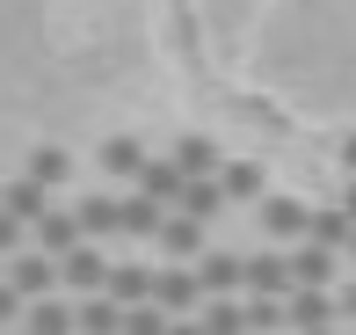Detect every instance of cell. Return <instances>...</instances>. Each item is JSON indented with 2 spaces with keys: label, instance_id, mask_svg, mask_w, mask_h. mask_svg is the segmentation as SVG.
I'll use <instances>...</instances> for the list:
<instances>
[{
  "label": "cell",
  "instance_id": "1",
  "mask_svg": "<svg viewBox=\"0 0 356 335\" xmlns=\"http://www.w3.org/2000/svg\"><path fill=\"white\" fill-rule=\"evenodd\" d=\"M0 277L15 284V292L22 299H44V292H66V284H58V255H44L37 241H29L22 255H8V270H0Z\"/></svg>",
  "mask_w": 356,
  "mask_h": 335
},
{
  "label": "cell",
  "instance_id": "2",
  "mask_svg": "<svg viewBox=\"0 0 356 335\" xmlns=\"http://www.w3.org/2000/svg\"><path fill=\"white\" fill-rule=\"evenodd\" d=\"M153 299L168 313H204V277H197V263H168V270H153Z\"/></svg>",
  "mask_w": 356,
  "mask_h": 335
},
{
  "label": "cell",
  "instance_id": "3",
  "mask_svg": "<svg viewBox=\"0 0 356 335\" xmlns=\"http://www.w3.org/2000/svg\"><path fill=\"white\" fill-rule=\"evenodd\" d=\"M109 270H117V263H109L95 241H80V248L58 255V284H66V292H102V284H109Z\"/></svg>",
  "mask_w": 356,
  "mask_h": 335
},
{
  "label": "cell",
  "instance_id": "4",
  "mask_svg": "<svg viewBox=\"0 0 356 335\" xmlns=\"http://www.w3.org/2000/svg\"><path fill=\"white\" fill-rule=\"evenodd\" d=\"M254 226H262L269 241L298 248V241H305V226H313V212H305V204H291V197H262V204H254Z\"/></svg>",
  "mask_w": 356,
  "mask_h": 335
},
{
  "label": "cell",
  "instance_id": "5",
  "mask_svg": "<svg viewBox=\"0 0 356 335\" xmlns=\"http://www.w3.org/2000/svg\"><path fill=\"white\" fill-rule=\"evenodd\" d=\"M248 292H298V277H291V248L284 241H269V248H254L248 255Z\"/></svg>",
  "mask_w": 356,
  "mask_h": 335
},
{
  "label": "cell",
  "instance_id": "6",
  "mask_svg": "<svg viewBox=\"0 0 356 335\" xmlns=\"http://www.w3.org/2000/svg\"><path fill=\"white\" fill-rule=\"evenodd\" d=\"M298 328H342V299H334L327 284H298V292H291V335Z\"/></svg>",
  "mask_w": 356,
  "mask_h": 335
},
{
  "label": "cell",
  "instance_id": "7",
  "mask_svg": "<svg viewBox=\"0 0 356 335\" xmlns=\"http://www.w3.org/2000/svg\"><path fill=\"white\" fill-rule=\"evenodd\" d=\"M160 248H168V263H197V255L211 248V241H204V219L175 204V212H168V226H160Z\"/></svg>",
  "mask_w": 356,
  "mask_h": 335
},
{
  "label": "cell",
  "instance_id": "8",
  "mask_svg": "<svg viewBox=\"0 0 356 335\" xmlns=\"http://www.w3.org/2000/svg\"><path fill=\"white\" fill-rule=\"evenodd\" d=\"M197 277H204V292H248V255L204 248V255H197Z\"/></svg>",
  "mask_w": 356,
  "mask_h": 335
},
{
  "label": "cell",
  "instance_id": "9",
  "mask_svg": "<svg viewBox=\"0 0 356 335\" xmlns=\"http://www.w3.org/2000/svg\"><path fill=\"white\" fill-rule=\"evenodd\" d=\"M138 189H145V197H160V204L175 212V204H182V189H189V168L175 161V153H168V161H153V153H145V168H138Z\"/></svg>",
  "mask_w": 356,
  "mask_h": 335
},
{
  "label": "cell",
  "instance_id": "10",
  "mask_svg": "<svg viewBox=\"0 0 356 335\" xmlns=\"http://www.w3.org/2000/svg\"><path fill=\"white\" fill-rule=\"evenodd\" d=\"M29 241H37L44 255H66V248H80V241H88V226H80V212H58V204H51V212L29 226Z\"/></svg>",
  "mask_w": 356,
  "mask_h": 335
},
{
  "label": "cell",
  "instance_id": "11",
  "mask_svg": "<svg viewBox=\"0 0 356 335\" xmlns=\"http://www.w3.org/2000/svg\"><path fill=\"white\" fill-rule=\"evenodd\" d=\"M0 204H8V212L22 219V226H37V219L51 212V182H44V175H15V182L0 189Z\"/></svg>",
  "mask_w": 356,
  "mask_h": 335
},
{
  "label": "cell",
  "instance_id": "12",
  "mask_svg": "<svg viewBox=\"0 0 356 335\" xmlns=\"http://www.w3.org/2000/svg\"><path fill=\"white\" fill-rule=\"evenodd\" d=\"M334 270H342V248H327V241H298L291 248V277L298 284H334Z\"/></svg>",
  "mask_w": 356,
  "mask_h": 335
},
{
  "label": "cell",
  "instance_id": "13",
  "mask_svg": "<svg viewBox=\"0 0 356 335\" xmlns=\"http://www.w3.org/2000/svg\"><path fill=\"white\" fill-rule=\"evenodd\" d=\"M29 335H80V306H66L58 292H44V299H29Z\"/></svg>",
  "mask_w": 356,
  "mask_h": 335
},
{
  "label": "cell",
  "instance_id": "14",
  "mask_svg": "<svg viewBox=\"0 0 356 335\" xmlns=\"http://www.w3.org/2000/svg\"><path fill=\"white\" fill-rule=\"evenodd\" d=\"M160 226H168V204L131 189V197H124V241H160Z\"/></svg>",
  "mask_w": 356,
  "mask_h": 335
},
{
  "label": "cell",
  "instance_id": "15",
  "mask_svg": "<svg viewBox=\"0 0 356 335\" xmlns=\"http://www.w3.org/2000/svg\"><path fill=\"white\" fill-rule=\"evenodd\" d=\"M80 335H124V299L117 292H80Z\"/></svg>",
  "mask_w": 356,
  "mask_h": 335
},
{
  "label": "cell",
  "instance_id": "16",
  "mask_svg": "<svg viewBox=\"0 0 356 335\" xmlns=\"http://www.w3.org/2000/svg\"><path fill=\"white\" fill-rule=\"evenodd\" d=\"M349 233H356V212H349L342 197H334V204H320V212H313L305 241H327V248H342V255H349Z\"/></svg>",
  "mask_w": 356,
  "mask_h": 335
},
{
  "label": "cell",
  "instance_id": "17",
  "mask_svg": "<svg viewBox=\"0 0 356 335\" xmlns=\"http://www.w3.org/2000/svg\"><path fill=\"white\" fill-rule=\"evenodd\" d=\"M218 182H225V197H233V204H262V197H269V175L254 168V161H225Z\"/></svg>",
  "mask_w": 356,
  "mask_h": 335
},
{
  "label": "cell",
  "instance_id": "18",
  "mask_svg": "<svg viewBox=\"0 0 356 335\" xmlns=\"http://www.w3.org/2000/svg\"><path fill=\"white\" fill-rule=\"evenodd\" d=\"M204 328L211 335H248V299L240 292H211L204 299Z\"/></svg>",
  "mask_w": 356,
  "mask_h": 335
},
{
  "label": "cell",
  "instance_id": "19",
  "mask_svg": "<svg viewBox=\"0 0 356 335\" xmlns=\"http://www.w3.org/2000/svg\"><path fill=\"white\" fill-rule=\"evenodd\" d=\"M225 204H233V197H225V182H218V175H189V189H182V212H197L204 226H211Z\"/></svg>",
  "mask_w": 356,
  "mask_h": 335
},
{
  "label": "cell",
  "instance_id": "20",
  "mask_svg": "<svg viewBox=\"0 0 356 335\" xmlns=\"http://www.w3.org/2000/svg\"><path fill=\"white\" fill-rule=\"evenodd\" d=\"M80 226H88V241L124 233V197H80Z\"/></svg>",
  "mask_w": 356,
  "mask_h": 335
},
{
  "label": "cell",
  "instance_id": "21",
  "mask_svg": "<svg viewBox=\"0 0 356 335\" xmlns=\"http://www.w3.org/2000/svg\"><path fill=\"white\" fill-rule=\"evenodd\" d=\"M102 292H117L124 306H138V299H153V270H145V263H117Z\"/></svg>",
  "mask_w": 356,
  "mask_h": 335
},
{
  "label": "cell",
  "instance_id": "22",
  "mask_svg": "<svg viewBox=\"0 0 356 335\" xmlns=\"http://www.w3.org/2000/svg\"><path fill=\"white\" fill-rule=\"evenodd\" d=\"M175 161H182L189 175H218V168H225V161H218V146H211V139H204V132L175 139Z\"/></svg>",
  "mask_w": 356,
  "mask_h": 335
},
{
  "label": "cell",
  "instance_id": "23",
  "mask_svg": "<svg viewBox=\"0 0 356 335\" xmlns=\"http://www.w3.org/2000/svg\"><path fill=\"white\" fill-rule=\"evenodd\" d=\"M175 313L160 306V299H138V306H124V335H168Z\"/></svg>",
  "mask_w": 356,
  "mask_h": 335
},
{
  "label": "cell",
  "instance_id": "24",
  "mask_svg": "<svg viewBox=\"0 0 356 335\" xmlns=\"http://www.w3.org/2000/svg\"><path fill=\"white\" fill-rule=\"evenodd\" d=\"M102 168H109V175H124V182H138L145 146H138V139H109V146H102Z\"/></svg>",
  "mask_w": 356,
  "mask_h": 335
},
{
  "label": "cell",
  "instance_id": "25",
  "mask_svg": "<svg viewBox=\"0 0 356 335\" xmlns=\"http://www.w3.org/2000/svg\"><path fill=\"white\" fill-rule=\"evenodd\" d=\"M29 175H44V182H66V175H73V161H66L58 146H37V153H29Z\"/></svg>",
  "mask_w": 356,
  "mask_h": 335
},
{
  "label": "cell",
  "instance_id": "26",
  "mask_svg": "<svg viewBox=\"0 0 356 335\" xmlns=\"http://www.w3.org/2000/svg\"><path fill=\"white\" fill-rule=\"evenodd\" d=\"M22 241H29V226L8 212V204H0V263H8V255H22Z\"/></svg>",
  "mask_w": 356,
  "mask_h": 335
},
{
  "label": "cell",
  "instance_id": "27",
  "mask_svg": "<svg viewBox=\"0 0 356 335\" xmlns=\"http://www.w3.org/2000/svg\"><path fill=\"white\" fill-rule=\"evenodd\" d=\"M22 306H29V299H22V292H15V284H8V277H0V328H15V321H22Z\"/></svg>",
  "mask_w": 356,
  "mask_h": 335
},
{
  "label": "cell",
  "instance_id": "28",
  "mask_svg": "<svg viewBox=\"0 0 356 335\" xmlns=\"http://www.w3.org/2000/svg\"><path fill=\"white\" fill-rule=\"evenodd\" d=\"M334 299H342V321L356 328V284H342V292H334Z\"/></svg>",
  "mask_w": 356,
  "mask_h": 335
},
{
  "label": "cell",
  "instance_id": "29",
  "mask_svg": "<svg viewBox=\"0 0 356 335\" xmlns=\"http://www.w3.org/2000/svg\"><path fill=\"white\" fill-rule=\"evenodd\" d=\"M342 168H349V175H356V132H349V139H342Z\"/></svg>",
  "mask_w": 356,
  "mask_h": 335
},
{
  "label": "cell",
  "instance_id": "30",
  "mask_svg": "<svg viewBox=\"0 0 356 335\" xmlns=\"http://www.w3.org/2000/svg\"><path fill=\"white\" fill-rule=\"evenodd\" d=\"M342 204H349V212H356V175H349V182H342Z\"/></svg>",
  "mask_w": 356,
  "mask_h": 335
},
{
  "label": "cell",
  "instance_id": "31",
  "mask_svg": "<svg viewBox=\"0 0 356 335\" xmlns=\"http://www.w3.org/2000/svg\"><path fill=\"white\" fill-rule=\"evenodd\" d=\"M298 335H342V328H298Z\"/></svg>",
  "mask_w": 356,
  "mask_h": 335
},
{
  "label": "cell",
  "instance_id": "32",
  "mask_svg": "<svg viewBox=\"0 0 356 335\" xmlns=\"http://www.w3.org/2000/svg\"><path fill=\"white\" fill-rule=\"evenodd\" d=\"M349 263H356V233H349Z\"/></svg>",
  "mask_w": 356,
  "mask_h": 335
},
{
  "label": "cell",
  "instance_id": "33",
  "mask_svg": "<svg viewBox=\"0 0 356 335\" xmlns=\"http://www.w3.org/2000/svg\"><path fill=\"white\" fill-rule=\"evenodd\" d=\"M8 335H29V328H8Z\"/></svg>",
  "mask_w": 356,
  "mask_h": 335
},
{
  "label": "cell",
  "instance_id": "34",
  "mask_svg": "<svg viewBox=\"0 0 356 335\" xmlns=\"http://www.w3.org/2000/svg\"><path fill=\"white\" fill-rule=\"evenodd\" d=\"M342 335H356V328H342Z\"/></svg>",
  "mask_w": 356,
  "mask_h": 335
},
{
  "label": "cell",
  "instance_id": "35",
  "mask_svg": "<svg viewBox=\"0 0 356 335\" xmlns=\"http://www.w3.org/2000/svg\"><path fill=\"white\" fill-rule=\"evenodd\" d=\"M0 335H8V328H0Z\"/></svg>",
  "mask_w": 356,
  "mask_h": 335
}]
</instances>
